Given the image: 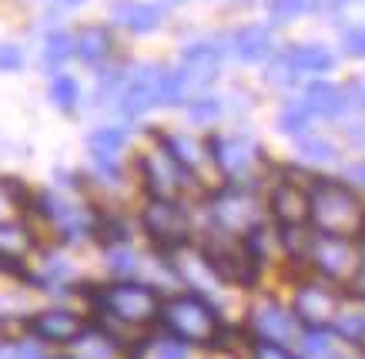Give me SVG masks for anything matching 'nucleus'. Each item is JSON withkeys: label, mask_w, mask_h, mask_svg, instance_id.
I'll return each instance as SVG.
<instances>
[{"label": "nucleus", "mask_w": 365, "mask_h": 359, "mask_svg": "<svg viewBox=\"0 0 365 359\" xmlns=\"http://www.w3.org/2000/svg\"><path fill=\"white\" fill-rule=\"evenodd\" d=\"M352 289L355 295H365V256L355 262V272H352Z\"/></svg>", "instance_id": "c9c22d12"}, {"label": "nucleus", "mask_w": 365, "mask_h": 359, "mask_svg": "<svg viewBox=\"0 0 365 359\" xmlns=\"http://www.w3.org/2000/svg\"><path fill=\"white\" fill-rule=\"evenodd\" d=\"M305 108L312 114H322V118H335V114L345 111V94L332 84H325V81H315L305 91Z\"/></svg>", "instance_id": "2eb2a0df"}, {"label": "nucleus", "mask_w": 365, "mask_h": 359, "mask_svg": "<svg viewBox=\"0 0 365 359\" xmlns=\"http://www.w3.org/2000/svg\"><path fill=\"white\" fill-rule=\"evenodd\" d=\"M24 64V51L14 44H4L0 47V71H17Z\"/></svg>", "instance_id": "2f4dec72"}, {"label": "nucleus", "mask_w": 365, "mask_h": 359, "mask_svg": "<svg viewBox=\"0 0 365 359\" xmlns=\"http://www.w3.org/2000/svg\"><path fill=\"white\" fill-rule=\"evenodd\" d=\"M288 64L295 71H312V74H322V71H329L335 64L332 54L329 51H322V47H295L292 54H288Z\"/></svg>", "instance_id": "aec40b11"}, {"label": "nucleus", "mask_w": 365, "mask_h": 359, "mask_svg": "<svg viewBox=\"0 0 365 359\" xmlns=\"http://www.w3.org/2000/svg\"><path fill=\"white\" fill-rule=\"evenodd\" d=\"M191 118L195 121H211V118H218L222 114V104L215 101V98H201V101H191Z\"/></svg>", "instance_id": "c85d7f7f"}, {"label": "nucleus", "mask_w": 365, "mask_h": 359, "mask_svg": "<svg viewBox=\"0 0 365 359\" xmlns=\"http://www.w3.org/2000/svg\"><path fill=\"white\" fill-rule=\"evenodd\" d=\"M118 104L124 114H144L148 108L161 104V74H155L151 68L134 71L118 94Z\"/></svg>", "instance_id": "1a4fd4ad"}, {"label": "nucleus", "mask_w": 365, "mask_h": 359, "mask_svg": "<svg viewBox=\"0 0 365 359\" xmlns=\"http://www.w3.org/2000/svg\"><path fill=\"white\" fill-rule=\"evenodd\" d=\"M252 323H255V333L258 339H265V343H292V339L299 336V329H295V315L285 313L278 303L265 299V303L255 305L252 313Z\"/></svg>", "instance_id": "9b49d317"}, {"label": "nucleus", "mask_w": 365, "mask_h": 359, "mask_svg": "<svg viewBox=\"0 0 365 359\" xmlns=\"http://www.w3.org/2000/svg\"><path fill=\"white\" fill-rule=\"evenodd\" d=\"M211 158H215V165H218L228 178L238 181V178H245V175H252V168L262 161V148L245 135L211 138Z\"/></svg>", "instance_id": "0eeeda50"}, {"label": "nucleus", "mask_w": 365, "mask_h": 359, "mask_svg": "<svg viewBox=\"0 0 365 359\" xmlns=\"http://www.w3.org/2000/svg\"><path fill=\"white\" fill-rule=\"evenodd\" d=\"M111 269L118 272V275H131V272L138 269V258H134L128 248H114L111 252Z\"/></svg>", "instance_id": "c756f323"}, {"label": "nucleus", "mask_w": 365, "mask_h": 359, "mask_svg": "<svg viewBox=\"0 0 365 359\" xmlns=\"http://www.w3.org/2000/svg\"><path fill=\"white\" fill-rule=\"evenodd\" d=\"M67 4H81V0H67Z\"/></svg>", "instance_id": "ea45409f"}, {"label": "nucleus", "mask_w": 365, "mask_h": 359, "mask_svg": "<svg viewBox=\"0 0 365 359\" xmlns=\"http://www.w3.org/2000/svg\"><path fill=\"white\" fill-rule=\"evenodd\" d=\"M362 101H365V88H362Z\"/></svg>", "instance_id": "a19ab883"}, {"label": "nucleus", "mask_w": 365, "mask_h": 359, "mask_svg": "<svg viewBox=\"0 0 365 359\" xmlns=\"http://www.w3.org/2000/svg\"><path fill=\"white\" fill-rule=\"evenodd\" d=\"M155 359H185V343H178V339H165V343H158Z\"/></svg>", "instance_id": "473e14b6"}, {"label": "nucleus", "mask_w": 365, "mask_h": 359, "mask_svg": "<svg viewBox=\"0 0 365 359\" xmlns=\"http://www.w3.org/2000/svg\"><path fill=\"white\" fill-rule=\"evenodd\" d=\"M272 11H275V14H285V17H288V14L302 11V4H299V0H278V4H272Z\"/></svg>", "instance_id": "e433bc0d"}, {"label": "nucleus", "mask_w": 365, "mask_h": 359, "mask_svg": "<svg viewBox=\"0 0 365 359\" xmlns=\"http://www.w3.org/2000/svg\"><path fill=\"white\" fill-rule=\"evenodd\" d=\"M235 54L242 61H262L268 54V31L262 27H245L235 37Z\"/></svg>", "instance_id": "6ab92c4d"}, {"label": "nucleus", "mask_w": 365, "mask_h": 359, "mask_svg": "<svg viewBox=\"0 0 365 359\" xmlns=\"http://www.w3.org/2000/svg\"><path fill=\"white\" fill-rule=\"evenodd\" d=\"M128 141V131L124 128H98L94 135L88 138L91 151H94V161H98L104 171H118V151L124 148Z\"/></svg>", "instance_id": "4468645a"}, {"label": "nucleus", "mask_w": 365, "mask_h": 359, "mask_svg": "<svg viewBox=\"0 0 365 359\" xmlns=\"http://www.w3.org/2000/svg\"><path fill=\"white\" fill-rule=\"evenodd\" d=\"M14 359H44V349L37 343H17L14 346Z\"/></svg>", "instance_id": "f704fd0d"}, {"label": "nucleus", "mask_w": 365, "mask_h": 359, "mask_svg": "<svg viewBox=\"0 0 365 359\" xmlns=\"http://www.w3.org/2000/svg\"><path fill=\"white\" fill-rule=\"evenodd\" d=\"M111 51V37L108 31H101V27H88V31H81V37L74 41V54L84 61V64H101L104 57Z\"/></svg>", "instance_id": "a211bd4d"}, {"label": "nucleus", "mask_w": 365, "mask_h": 359, "mask_svg": "<svg viewBox=\"0 0 365 359\" xmlns=\"http://www.w3.org/2000/svg\"><path fill=\"white\" fill-rule=\"evenodd\" d=\"M98 303L104 313L118 315L124 323H148V319H155L161 313L158 292L148 289V285H138V282H118V285L101 292Z\"/></svg>", "instance_id": "7ed1b4c3"}, {"label": "nucleus", "mask_w": 365, "mask_h": 359, "mask_svg": "<svg viewBox=\"0 0 365 359\" xmlns=\"http://www.w3.org/2000/svg\"><path fill=\"white\" fill-rule=\"evenodd\" d=\"M71 54H74V41H71L67 34L54 31V34L47 37V51H44V57H47V64H51V68L64 64V61H67Z\"/></svg>", "instance_id": "a878e982"}, {"label": "nucleus", "mask_w": 365, "mask_h": 359, "mask_svg": "<svg viewBox=\"0 0 365 359\" xmlns=\"http://www.w3.org/2000/svg\"><path fill=\"white\" fill-rule=\"evenodd\" d=\"M161 323L168 325L171 339L178 343H191V346H215L222 339L225 325L218 313L211 309L198 295H178L161 305Z\"/></svg>", "instance_id": "f03ea898"}, {"label": "nucleus", "mask_w": 365, "mask_h": 359, "mask_svg": "<svg viewBox=\"0 0 365 359\" xmlns=\"http://www.w3.org/2000/svg\"><path fill=\"white\" fill-rule=\"evenodd\" d=\"M309 222H315L319 232L325 236H352L365 222V212L352 191L339 181L319 178L309 188Z\"/></svg>", "instance_id": "f257e3e1"}, {"label": "nucleus", "mask_w": 365, "mask_h": 359, "mask_svg": "<svg viewBox=\"0 0 365 359\" xmlns=\"http://www.w3.org/2000/svg\"><path fill=\"white\" fill-rule=\"evenodd\" d=\"M34 336H41L44 343H74L84 333V319L67 309H47L31 319Z\"/></svg>", "instance_id": "f8f14e48"}, {"label": "nucleus", "mask_w": 365, "mask_h": 359, "mask_svg": "<svg viewBox=\"0 0 365 359\" xmlns=\"http://www.w3.org/2000/svg\"><path fill=\"white\" fill-rule=\"evenodd\" d=\"M31 252V236L17 225H0V258H21Z\"/></svg>", "instance_id": "412c9836"}, {"label": "nucleus", "mask_w": 365, "mask_h": 359, "mask_svg": "<svg viewBox=\"0 0 365 359\" xmlns=\"http://www.w3.org/2000/svg\"><path fill=\"white\" fill-rule=\"evenodd\" d=\"M211 215H215V222L225 228V236L245 238L262 225V212H258L255 198L245 188H225L222 195L215 198V205H211Z\"/></svg>", "instance_id": "39448f33"}, {"label": "nucleus", "mask_w": 365, "mask_h": 359, "mask_svg": "<svg viewBox=\"0 0 365 359\" xmlns=\"http://www.w3.org/2000/svg\"><path fill=\"white\" fill-rule=\"evenodd\" d=\"M0 359H14L11 353H7V349H0Z\"/></svg>", "instance_id": "58836bf2"}, {"label": "nucleus", "mask_w": 365, "mask_h": 359, "mask_svg": "<svg viewBox=\"0 0 365 359\" xmlns=\"http://www.w3.org/2000/svg\"><path fill=\"white\" fill-rule=\"evenodd\" d=\"M339 336L349 339V343H365V313H349L339 319Z\"/></svg>", "instance_id": "bb28decb"}, {"label": "nucleus", "mask_w": 365, "mask_h": 359, "mask_svg": "<svg viewBox=\"0 0 365 359\" xmlns=\"http://www.w3.org/2000/svg\"><path fill=\"white\" fill-rule=\"evenodd\" d=\"M268 208L285 232H295L309 222V188H302L295 181H278L268 198Z\"/></svg>", "instance_id": "6e6552de"}, {"label": "nucleus", "mask_w": 365, "mask_h": 359, "mask_svg": "<svg viewBox=\"0 0 365 359\" xmlns=\"http://www.w3.org/2000/svg\"><path fill=\"white\" fill-rule=\"evenodd\" d=\"M161 141H165V151L175 158L181 168H198L201 161L208 158L205 155V145L191 135H165Z\"/></svg>", "instance_id": "f3484780"}, {"label": "nucleus", "mask_w": 365, "mask_h": 359, "mask_svg": "<svg viewBox=\"0 0 365 359\" xmlns=\"http://www.w3.org/2000/svg\"><path fill=\"white\" fill-rule=\"evenodd\" d=\"M302 353H305V359H335L339 356V343H335L329 333L312 329V333H305V339H302Z\"/></svg>", "instance_id": "4be33fe9"}, {"label": "nucleus", "mask_w": 365, "mask_h": 359, "mask_svg": "<svg viewBox=\"0 0 365 359\" xmlns=\"http://www.w3.org/2000/svg\"><path fill=\"white\" fill-rule=\"evenodd\" d=\"M309 118H312V111L305 108V101H299V104H288V108H282L278 124H282V131H288V135H302V131L309 128Z\"/></svg>", "instance_id": "393cba45"}, {"label": "nucleus", "mask_w": 365, "mask_h": 359, "mask_svg": "<svg viewBox=\"0 0 365 359\" xmlns=\"http://www.w3.org/2000/svg\"><path fill=\"white\" fill-rule=\"evenodd\" d=\"M74 346H78L81 359H111L114 356V339L104 336V333H98V336H84V333H81V336L74 339Z\"/></svg>", "instance_id": "5701e85b"}, {"label": "nucleus", "mask_w": 365, "mask_h": 359, "mask_svg": "<svg viewBox=\"0 0 365 359\" xmlns=\"http://www.w3.org/2000/svg\"><path fill=\"white\" fill-rule=\"evenodd\" d=\"M252 356L255 359H295L285 346H278V343H265V339H262V343H255Z\"/></svg>", "instance_id": "7c9ffc66"}, {"label": "nucleus", "mask_w": 365, "mask_h": 359, "mask_svg": "<svg viewBox=\"0 0 365 359\" xmlns=\"http://www.w3.org/2000/svg\"><path fill=\"white\" fill-rule=\"evenodd\" d=\"M309 258L325 279H345L349 272H355V262H359L349 238L325 236V232H319V236L309 242Z\"/></svg>", "instance_id": "423d86ee"}, {"label": "nucleus", "mask_w": 365, "mask_h": 359, "mask_svg": "<svg viewBox=\"0 0 365 359\" xmlns=\"http://www.w3.org/2000/svg\"><path fill=\"white\" fill-rule=\"evenodd\" d=\"M111 14H114V21L118 24L131 27V31H138V34H148V31H155L158 27V11L155 7H148V4L118 0V4H111Z\"/></svg>", "instance_id": "dca6fc26"}, {"label": "nucleus", "mask_w": 365, "mask_h": 359, "mask_svg": "<svg viewBox=\"0 0 365 359\" xmlns=\"http://www.w3.org/2000/svg\"><path fill=\"white\" fill-rule=\"evenodd\" d=\"M141 171L155 198H175L181 188V165L168 151H148L141 158Z\"/></svg>", "instance_id": "9d476101"}, {"label": "nucleus", "mask_w": 365, "mask_h": 359, "mask_svg": "<svg viewBox=\"0 0 365 359\" xmlns=\"http://www.w3.org/2000/svg\"><path fill=\"white\" fill-rule=\"evenodd\" d=\"M302 155L312 161H335V148L322 138H302Z\"/></svg>", "instance_id": "cd10ccee"}, {"label": "nucleus", "mask_w": 365, "mask_h": 359, "mask_svg": "<svg viewBox=\"0 0 365 359\" xmlns=\"http://www.w3.org/2000/svg\"><path fill=\"white\" fill-rule=\"evenodd\" d=\"M295 315L312 325H322L339 315V295L325 285H302L295 292Z\"/></svg>", "instance_id": "ddd939ff"}, {"label": "nucleus", "mask_w": 365, "mask_h": 359, "mask_svg": "<svg viewBox=\"0 0 365 359\" xmlns=\"http://www.w3.org/2000/svg\"><path fill=\"white\" fill-rule=\"evenodd\" d=\"M362 232H365V222H362Z\"/></svg>", "instance_id": "79ce46f5"}, {"label": "nucleus", "mask_w": 365, "mask_h": 359, "mask_svg": "<svg viewBox=\"0 0 365 359\" xmlns=\"http://www.w3.org/2000/svg\"><path fill=\"white\" fill-rule=\"evenodd\" d=\"M349 175H352L355 181H362V185H365V161H362V165H352V168H349Z\"/></svg>", "instance_id": "4c0bfd02"}, {"label": "nucleus", "mask_w": 365, "mask_h": 359, "mask_svg": "<svg viewBox=\"0 0 365 359\" xmlns=\"http://www.w3.org/2000/svg\"><path fill=\"white\" fill-rule=\"evenodd\" d=\"M148 238L161 248H178L188 238V215L181 212L171 198H151L141 215Z\"/></svg>", "instance_id": "20e7f679"}, {"label": "nucleus", "mask_w": 365, "mask_h": 359, "mask_svg": "<svg viewBox=\"0 0 365 359\" xmlns=\"http://www.w3.org/2000/svg\"><path fill=\"white\" fill-rule=\"evenodd\" d=\"M345 51L355 57H365V31H352L345 34Z\"/></svg>", "instance_id": "72a5a7b5"}, {"label": "nucleus", "mask_w": 365, "mask_h": 359, "mask_svg": "<svg viewBox=\"0 0 365 359\" xmlns=\"http://www.w3.org/2000/svg\"><path fill=\"white\" fill-rule=\"evenodd\" d=\"M51 101L61 108V111H74L78 108V81L67 78V74H57L51 81Z\"/></svg>", "instance_id": "b1692460"}]
</instances>
